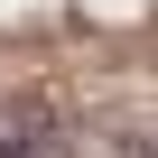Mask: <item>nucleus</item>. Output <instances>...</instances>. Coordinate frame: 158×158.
<instances>
[{
	"mask_svg": "<svg viewBox=\"0 0 158 158\" xmlns=\"http://www.w3.org/2000/svg\"><path fill=\"white\" fill-rule=\"evenodd\" d=\"M0 139H10L19 158H56V112L47 102H10L0 112Z\"/></svg>",
	"mask_w": 158,
	"mask_h": 158,
	"instance_id": "f257e3e1",
	"label": "nucleus"
}]
</instances>
